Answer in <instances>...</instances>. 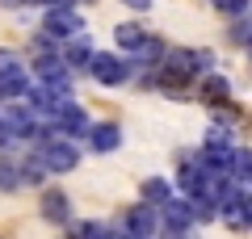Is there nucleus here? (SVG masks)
I'll return each mask as SVG.
<instances>
[{
    "label": "nucleus",
    "instance_id": "nucleus-1",
    "mask_svg": "<svg viewBox=\"0 0 252 239\" xmlns=\"http://www.w3.org/2000/svg\"><path fill=\"white\" fill-rule=\"evenodd\" d=\"M30 109H38V114H59V109H67V105H76L72 101V80L67 84H30Z\"/></svg>",
    "mask_w": 252,
    "mask_h": 239
},
{
    "label": "nucleus",
    "instance_id": "nucleus-2",
    "mask_svg": "<svg viewBox=\"0 0 252 239\" xmlns=\"http://www.w3.org/2000/svg\"><path fill=\"white\" fill-rule=\"evenodd\" d=\"M89 71L97 84H126V76H130V63L122 59V55H109V51H97L89 59Z\"/></svg>",
    "mask_w": 252,
    "mask_h": 239
},
{
    "label": "nucleus",
    "instance_id": "nucleus-3",
    "mask_svg": "<svg viewBox=\"0 0 252 239\" xmlns=\"http://www.w3.org/2000/svg\"><path fill=\"white\" fill-rule=\"evenodd\" d=\"M38 164H42L46 172H72L76 164H80V151H76L72 143H63V139H51L38 151Z\"/></svg>",
    "mask_w": 252,
    "mask_h": 239
},
{
    "label": "nucleus",
    "instance_id": "nucleus-4",
    "mask_svg": "<svg viewBox=\"0 0 252 239\" xmlns=\"http://www.w3.org/2000/svg\"><path fill=\"white\" fill-rule=\"evenodd\" d=\"M42 26H46V34H51V38H76L84 21H80V13H76V9H46Z\"/></svg>",
    "mask_w": 252,
    "mask_h": 239
},
{
    "label": "nucleus",
    "instance_id": "nucleus-5",
    "mask_svg": "<svg viewBox=\"0 0 252 239\" xmlns=\"http://www.w3.org/2000/svg\"><path fill=\"white\" fill-rule=\"evenodd\" d=\"M160 67H164V84H185V80L193 76V63H189V51H164Z\"/></svg>",
    "mask_w": 252,
    "mask_h": 239
},
{
    "label": "nucleus",
    "instance_id": "nucleus-6",
    "mask_svg": "<svg viewBox=\"0 0 252 239\" xmlns=\"http://www.w3.org/2000/svg\"><path fill=\"white\" fill-rule=\"evenodd\" d=\"M0 126L4 134H34V114L30 109H17V105H0Z\"/></svg>",
    "mask_w": 252,
    "mask_h": 239
},
{
    "label": "nucleus",
    "instance_id": "nucleus-7",
    "mask_svg": "<svg viewBox=\"0 0 252 239\" xmlns=\"http://www.w3.org/2000/svg\"><path fill=\"white\" fill-rule=\"evenodd\" d=\"M34 80L38 84H67V63L59 55H42V59H34Z\"/></svg>",
    "mask_w": 252,
    "mask_h": 239
},
{
    "label": "nucleus",
    "instance_id": "nucleus-8",
    "mask_svg": "<svg viewBox=\"0 0 252 239\" xmlns=\"http://www.w3.org/2000/svg\"><path fill=\"white\" fill-rule=\"evenodd\" d=\"M164 222H168V227L177 231V235L193 227V210H189V202H185V197H168V202H164Z\"/></svg>",
    "mask_w": 252,
    "mask_h": 239
},
{
    "label": "nucleus",
    "instance_id": "nucleus-9",
    "mask_svg": "<svg viewBox=\"0 0 252 239\" xmlns=\"http://www.w3.org/2000/svg\"><path fill=\"white\" fill-rule=\"evenodd\" d=\"M89 143H93V151H118L122 147V130H118L114 122L89 126Z\"/></svg>",
    "mask_w": 252,
    "mask_h": 239
},
{
    "label": "nucleus",
    "instance_id": "nucleus-10",
    "mask_svg": "<svg viewBox=\"0 0 252 239\" xmlns=\"http://www.w3.org/2000/svg\"><path fill=\"white\" fill-rule=\"evenodd\" d=\"M67 214H72V202H67V193H59V189L42 193V218L63 222V227H67Z\"/></svg>",
    "mask_w": 252,
    "mask_h": 239
},
{
    "label": "nucleus",
    "instance_id": "nucleus-11",
    "mask_svg": "<svg viewBox=\"0 0 252 239\" xmlns=\"http://www.w3.org/2000/svg\"><path fill=\"white\" fill-rule=\"evenodd\" d=\"M55 130H63V134H84V130H89V118H84V109H80V105L59 109V114H55Z\"/></svg>",
    "mask_w": 252,
    "mask_h": 239
},
{
    "label": "nucleus",
    "instance_id": "nucleus-12",
    "mask_svg": "<svg viewBox=\"0 0 252 239\" xmlns=\"http://www.w3.org/2000/svg\"><path fill=\"white\" fill-rule=\"evenodd\" d=\"M126 222H130V235H135V239H147L156 227H160V218H156V210H152V206H135Z\"/></svg>",
    "mask_w": 252,
    "mask_h": 239
},
{
    "label": "nucleus",
    "instance_id": "nucleus-13",
    "mask_svg": "<svg viewBox=\"0 0 252 239\" xmlns=\"http://www.w3.org/2000/svg\"><path fill=\"white\" fill-rule=\"evenodd\" d=\"M0 92H4V97H26V92H30V76L21 67L0 71Z\"/></svg>",
    "mask_w": 252,
    "mask_h": 239
},
{
    "label": "nucleus",
    "instance_id": "nucleus-14",
    "mask_svg": "<svg viewBox=\"0 0 252 239\" xmlns=\"http://www.w3.org/2000/svg\"><path fill=\"white\" fill-rule=\"evenodd\" d=\"M164 59V42L160 38H143V42L135 46V67H152V63Z\"/></svg>",
    "mask_w": 252,
    "mask_h": 239
},
{
    "label": "nucleus",
    "instance_id": "nucleus-15",
    "mask_svg": "<svg viewBox=\"0 0 252 239\" xmlns=\"http://www.w3.org/2000/svg\"><path fill=\"white\" fill-rule=\"evenodd\" d=\"M89 59H93L89 38H80V34H76L72 42H67V55H63V63H67V67H89Z\"/></svg>",
    "mask_w": 252,
    "mask_h": 239
},
{
    "label": "nucleus",
    "instance_id": "nucleus-16",
    "mask_svg": "<svg viewBox=\"0 0 252 239\" xmlns=\"http://www.w3.org/2000/svg\"><path fill=\"white\" fill-rule=\"evenodd\" d=\"M143 197H147V202L143 206H164V202H168V197H172V185H168V180H164V177H147L143 180Z\"/></svg>",
    "mask_w": 252,
    "mask_h": 239
},
{
    "label": "nucleus",
    "instance_id": "nucleus-17",
    "mask_svg": "<svg viewBox=\"0 0 252 239\" xmlns=\"http://www.w3.org/2000/svg\"><path fill=\"white\" fill-rule=\"evenodd\" d=\"M114 38H118V46H122V51H135L139 42H143V26H135V21H126V26H118L114 30Z\"/></svg>",
    "mask_w": 252,
    "mask_h": 239
},
{
    "label": "nucleus",
    "instance_id": "nucleus-18",
    "mask_svg": "<svg viewBox=\"0 0 252 239\" xmlns=\"http://www.w3.org/2000/svg\"><path fill=\"white\" fill-rule=\"evenodd\" d=\"M227 92H231V84H227L223 76H210L206 84H202V97H206L210 105H223V101H227Z\"/></svg>",
    "mask_w": 252,
    "mask_h": 239
},
{
    "label": "nucleus",
    "instance_id": "nucleus-19",
    "mask_svg": "<svg viewBox=\"0 0 252 239\" xmlns=\"http://www.w3.org/2000/svg\"><path fill=\"white\" fill-rule=\"evenodd\" d=\"M67 235H72V239H114L101 222H72V227H67Z\"/></svg>",
    "mask_w": 252,
    "mask_h": 239
},
{
    "label": "nucleus",
    "instance_id": "nucleus-20",
    "mask_svg": "<svg viewBox=\"0 0 252 239\" xmlns=\"http://www.w3.org/2000/svg\"><path fill=\"white\" fill-rule=\"evenodd\" d=\"M189 63H193V76H198V71L215 67V55H210V51H189Z\"/></svg>",
    "mask_w": 252,
    "mask_h": 239
},
{
    "label": "nucleus",
    "instance_id": "nucleus-21",
    "mask_svg": "<svg viewBox=\"0 0 252 239\" xmlns=\"http://www.w3.org/2000/svg\"><path fill=\"white\" fill-rule=\"evenodd\" d=\"M0 185H4V189H17V185H21V172L13 168L9 159H4V164H0Z\"/></svg>",
    "mask_w": 252,
    "mask_h": 239
},
{
    "label": "nucleus",
    "instance_id": "nucleus-22",
    "mask_svg": "<svg viewBox=\"0 0 252 239\" xmlns=\"http://www.w3.org/2000/svg\"><path fill=\"white\" fill-rule=\"evenodd\" d=\"M210 4H215L219 13H244L248 9V0H210Z\"/></svg>",
    "mask_w": 252,
    "mask_h": 239
},
{
    "label": "nucleus",
    "instance_id": "nucleus-23",
    "mask_svg": "<svg viewBox=\"0 0 252 239\" xmlns=\"http://www.w3.org/2000/svg\"><path fill=\"white\" fill-rule=\"evenodd\" d=\"M17 67V55H9V51H0V71H13Z\"/></svg>",
    "mask_w": 252,
    "mask_h": 239
},
{
    "label": "nucleus",
    "instance_id": "nucleus-24",
    "mask_svg": "<svg viewBox=\"0 0 252 239\" xmlns=\"http://www.w3.org/2000/svg\"><path fill=\"white\" fill-rule=\"evenodd\" d=\"M122 4H130V9H139V13H143V9H152V0H122Z\"/></svg>",
    "mask_w": 252,
    "mask_h": 239
},
{
    "label": "nucleus",
    "instance_id": "nucleus-25",
    "mask_svg": "<svg viewBox=\"0 0 252 239\" xmlns=\"http://www.w3.org/2000/svg\"><path fill=\"white\" fill-rule=\"evenodd\" d=\"M4 143H9V134H4V126H0V147H4Z\"/></svg>",
    "mask_w": 252,
    "mask_h": 239
},
{
    "label": "nucleus",
    "instance_id": "nucleus-26",
    "mask_svg": "<svg viewBox=\"0 0 252 239\" xmlns=\"http://www.w3.org/2000/svg\"><path fill=\"white\" fill-rule=\"evenodd\" d=\"M0 4H21V0H0Z\"/></svg>",
    "mask_w": 252,
    "mask_h": 239
},
{
    "label": "nucleus",
    "instance_id": "nucleus-27",
    "mask_svg": "<svg viewBox=\"0 0 252 239\" xmlns=\"http://www.w3.org/2000/svg\"><path fill=\"white\" fill-rule=\"evenodd\" d=\"M244 180H248V185H252V168H248V177H244Z\"/></svg>",
    "mask_w": 252,
    "mask_h": 239
},
{
    "label": "nucleus",
    "instance_id": "nucleus-28",
    "mask_svg": "<svg viewBox=\"0 0 252 239\" xmlns=\"http://www.w3.org/2000/svg\"><path fill=\"white\" fill-rule=\"evenodd\" d=\"M126 239H135V235H126Z\"/></svg>",
    "mask_w": 252,
    "mask_h": 239
}]
</instances>
